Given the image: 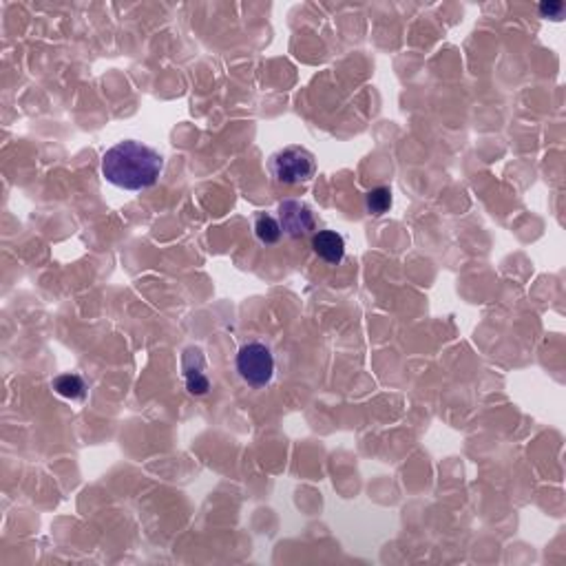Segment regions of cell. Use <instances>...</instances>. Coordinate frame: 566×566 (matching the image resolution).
I'll use <instances>...</instances> for the list:
<instances>
[{
  "label": "cell",
  "instance_id": "cell-1",
  "mask_svg": "<svg viewBox=\"0 0 566 566\" xmlns=\"http://www.w3.org/2000/svg\"><path fill=\"white\" fill-rule=\"evenodd\" d=\"M164 171V157L153 147L124 139L102 157V177L124 190H144L157 184Z\"/></svg>",
  "mask_w": 566,
  "mask_h": 566
},
{
  "label": "cell",
  "instance_id": "cell-2",
  "mask_svg": "<svg viewBox=\"0 0 566 566\" xmlns=\"http://www.w3.org/2000/svg\"><path fill=\"white\" fill-rule=\"evenodd\" d=\"M268 171L279 186L308 184L317 173V160L308 148L292 144L270 156Z\"/></svg>",
  "mask_w": 566,
  "mask_h": 566
},
{
  "label": "cell",
  "instance_id": "cell-3",
  "mask_svg": "<svg viewBox=\"0 0 566 566\" xmlns=\"http://www.w3.org/2000/svg\"><path fill=\"white\" fill-rule=\"evenodd\" d=\"M235 365L243 383L257 387V390L270 385L275 376L273 352H270L268 345L259 343V341H250V343L241 345L240 352H237Z\"/></svg>",
  "mask_w": 566,
  "mask_h": 566
},
{
  "label": "cell",
  "instance_id": "cell-4",
  "mask_svg": "<svg viewBox=\"0 0 566 566\" xmlns=\"http://www.w3.org/2000/svg\"><path fill=\"white\" fill-rule=\"evenodd\" d=\"M279 224H282L283 235L290 240H303L317 231L315 210L301 199H283L277 208Z\"/></svg>",
  "mask_w": 566,
  "mask_h": 566
},
{
  "label": "cell",
  "instance_id": "cell-5",
  "mask_svg": "<svg viewBox=\"0 0 566 566\" xmlns=\"http://www.w3.org/2000/svg\"><path fill=\"white\" fill-rule=\"evenodd\" d=\"M182 367H184L186 390H189V394H193V396L208 394L210 381H208V376H206V359H204L202 350L199 348L184 350Z\"/></svg>",
  "mask_w": 566,
  "mask_h": 566
},
{
  "label": "cell",
  "instance_id": "cell-6",
  "mask_svg": "<svg viewBox=\"0 0 566 566\" xmlns=\"http://www.w3.org/2000/svg\"><path fill=\"white\" fill-rule=\"evenodd\" d=\"M310 246L315 255L330 266H339L345 257V237L334 231H317Z\"/></svg>",
  "mask_w": 566,
  "mask_h": 566
},
{
  "label": "cell",
  "instance_id": "cell-7",
  "mask_svg": "<svg viewBox=\"0 0 566 566\" xmlns=\"http://www.w3.org/2000/svg\"><path fill=\"white\" fill-rule=\"evenodd\" d=\"M252 231H255V237L259 240V243H264V246H275V243L282 241V237H283L279 219L273 217V215H268V213H257L255 215Z\"/></svg>",
  "mask_w": 566,
  "mask_h": 566
},
{
  "label": "cell",
  "instance_id": "cell-8",
  "mask_svg": "<svg viewBox=\"0 0 566 566\" xmlns=\"http://www.w3.org/2000/svg\"><path fill=\"white\" fill-rule=\"evenodd\" d=\"M54 392L58 396L67 401H82L84 394H87V385H84L80 374H60V376L54 378L51 383Z\"/></svg>",
  "mask_w": 566,
  "mask_h": 566
},
{
  "label": "cell",
  "instance_id": "cell-9",
  "mask_svg": "<svg viewBox=\"0 0 566 566\" xmlns=\"http://www.w3.org/2000/svg\"><path fill=\"white\" fill-rule=\"evenodd\" d=\"M365 208L374 217H381L392 208V190L387 186H376L365 195Z\"/></svg>",
  "mask_w": 566,
  "mask_h": 566
},
{
  "label": "cell",
  "instance_id": "cell-10",
  "mask_svg": "<svg viewBox=\"0 0 566 566\" xmlns=\"http://www.w3.org/2000/svg\"><path fill=\"white\" fill-rule=\"evenodd\" d=\"M540 13H542V18H562L564 3H553V0H549V3H542Z\"/></svg>",
  "mask_w": 566,
  "mask_h": 566
}]
</instances>
